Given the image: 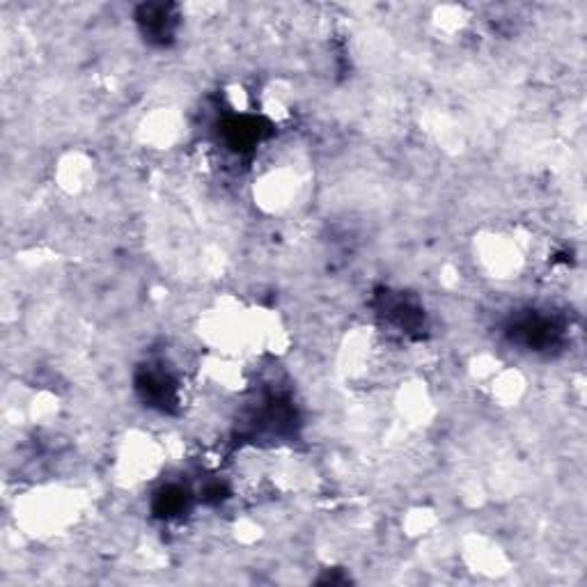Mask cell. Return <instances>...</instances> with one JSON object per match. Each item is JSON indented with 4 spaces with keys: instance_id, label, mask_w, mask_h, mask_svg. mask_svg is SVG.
<instances>
[{
    "instance_id": "cell-1",
    "label": "cell",
    "mask_w": 587,
    "mask_h": 587,
    "mask_svg": "<svg viewBox=\"0 0 587 587\" xmlns=\"http://www.w3.org/2000/svg\"><path fill=\"white\" fill-rule=\"evenodd\" d=\"M83 516L80 494L65 487H37L14 505L16 526L30 537L51 539L67 535Z\"/></svg>"
},
{
    "instance_id": "cell-2",
    "label": "cell",
    "mask_w": 587,
    "mask_h": 587,
    "mask_svg": "<svg viewBox=\"0 0 587 587\" xmlns=\"http://www.w3.org/2000/svg\"><path fill=\"white\" fill-rule=\"evenodd\" d=\"M163 466H165V450L159 444V438L145 432H132L122 438L115 457V471L124 485L127 487L147 485V482L157 479Z\"/></svg>"
},
{
    "instance_id": "cell-3",
    "label": "cell",
    "mask_w": 587,
    "mask_h": 587,
    "mask_svg": "<svg viewBox=\"0 0 587 587\" xmlns=\"http://www.w3.org/2000/svg\"><path fill=\"white\" fill-rule=\"evenodd\" d=\"M475 255L482 268L496 280L516 278L526 266V246L510 233H489L475 241Z\"/></svg>"
},
{
    "instance_id": "cell-4",
    "label": "cell",
    "mask_w": 587,
    "mask_h": 587,
    "mask_svg": "<svg viewBox=\"0 0 587 587\" xmlns=\"http://www.w3.org/2000/svg\"><path fill=\"white\" fill-rule=\"evenodd\" d=\"M301 186V173L291 163L271 165L255 179V200L271 214L287 212L299 200Z\"/></svg>"
},
{
    "instance_id": "cell-5",
    "label": "cell",
    "mask_w": 587,
    "mask_h": 587,
    "mask_svg": "<svg viewBox=\"0 0 587 587\" xmlns=\"http://www.w3.org/2000/svg\"><path fill=\"white\" fill-rule=\"evenodd\" d=\"M466 560L471 567L479 574L496 576L500 572H508V558L502 553L498 544L487 537H475L466 547Z\"/></svg>"
},
{
    "instance_id": "cell-6",
    "label": "cell",
    "mask_w": 587,
    "mask_h": 587,
    "mask_svg": "<svg viewBox=\"0 0 587 587\" xmlns=\"http://www.w3.org/2000/svg\"><path fill=\"white\" fill-rule=\"evenodd\" d=\"M142 138L145 142H152L154 147L173 145L179 138V117L167 111L154 113L142 124Z\"/></svg>"
},
{
    "instance_id": "cell-7",
    "label": "cell",
    "mask_w": 587,
    "mask_h": 587,
    "mask_svg": "<svg viewBox=\"0 0 587 587\" xmlns=\"http://www.w3.org/2000/svg\"><path fill=\"white\" fill-rule=\"evenodd\" d=\"M90 177H92V163L86 157L72 154V157H67L65 161L60 163L58 179H60V186L65 188L67 193L86 191Z\"/></svg>"
},
{
    "instance_id": "cell-8",
    "label": "cell",
    "mask_w": 587,
    "mask_h": 587,
    "mask_svg": "<svg viewBox=\"0 0 587 587\" xmlns=\"http://www.w3.org/2000/svg\"><path fill=\"white\" fill-rule=\"evenodd\" d=\"M448 18H461V12H459V14L454 12V16H448ZM444 24H448V28H454V26H457V21H444Z\"/></svg>"
}]
</instances>
